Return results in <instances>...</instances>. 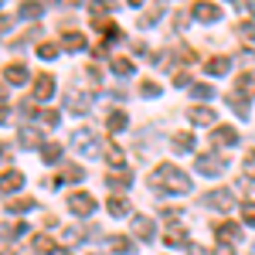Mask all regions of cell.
Instances as JSON below:
<instances>
[{"label": "cell", "mask_w": 255, "mask_h": 255, "mask_svg": "<svg viewBox=\"0 0 255 255\" xmlns=\"http://www.w3.org/2000/svg\"><path fill=\"white\" fill-rule=\"evenodd\" d=\"M20 143H24V146H38L41 133H38V129H20Z\"/></svg>", "instance_id": "cell-31"}, {"label": "cell", "mask_w": 255, "mask_h": 255, "mask_svg": "<svg viewBox=\"0 0 255 255\" xmlns=\"http://www.w3.org/2000/svg\"><path fill=\"white\" fill-rule=\"evenodd\" d=\"M41 119H44L48 126H58V113H51V109H44V113H41Z\"/></svg>", "instance_id": "cell-40"}, {"label": "cell", "mask_w": 255, "mask_h": 255, "mask_svg": "<svg viewBox=\"0 0 255 255\" xmlns=\"http://www.w3.org/2000/svg\"><path fill=\"white\" fill-rule=\"evenodd\" d=\"M89 106H92V96L89 92H72L68 96V109H75V113H85Z\"/></svg>", "instance_id": "cell-14"}, {"label": "cell", "mask_w": 255, "mask_h": 255, "mask_svg": "<svg viewBox=\"0 0 255 255\" xmlns=\"http://www.w3.org/2000/svg\"><path fill=\"white\" fill-rule=\"evenodd\" d=\"M245 177H252V180H255V150L245 157Z\"/></svg>", "instance_id": "cell-37"}, {"label": "cell", "mask_w": 255, "mask_h": 255, "mask_svg": "<svg viewBox=\"0 0 255 255\" xmlns=\"http://www.w3.org/2000/svg\"><path fill=\"white\" fill-rule=\"evenodd\" d=\"M191 255H208V249H201V245H194V249H191Z\"/></svg>", "instance_id": "cell-44"}, {"label": "cell", "mask_w": 255, "mask_h": 255, "mask_svg": "<svg viewBox=\"0 0 255 255\" xmlns=\"http://www.w3.org/2000/svg\"><path fill=\"white\" fill-rule=\"evenodd\" d=\"M41 157H44V163H55V160L61 157V146H58V143H48V146L41 150Z\"/></svg>", "instance_id": "cell-30"}, {"label": "cell", "mask_w": 255, "mask_h": 255, "mask_svg": "<svg viewBox=\"0 0 255 255\" xmlns=\"http://www.w3.org/2000/svg\"><path fill=\"white\" fill-rule=\"evenodd\" d=\"M106 126H109L113 133H119V129H126V126H129V116H126V113H119V109H113V113H109V123H106Z\"/></svg>", "instance_id": "cell-18"}, {"label": "cell", "mask_w": 255, "mask_h": 255, "mask_svg": "<svg viewBox=\"0 0 255 255\" xmlns=\"http://www.w3.org/2000/svg\"><path fill=\"white\" fill-rule=\"evenodd\" d=\"M113 72L123 75V79H126V75H133V61H129V58H113Z\"/></svg>", "instance_id": "cell-26"}, {"label": "cell", "mask_w": 255, "mask_h": 255, "mask_svg": "<svg viewBox=\"0 0 255 255\" xmlns=\"http://www.w3.org/2000/svg\"><path fill=\"white\" fill-rule=\"evenodd\" d=\"M7 208H10V211H31L34 201H31V197H20V201H7Z\"/></svg>", "instance_id": "cell-33"}, {"label": "cell", "mask_w": 255, "mask_h": 255, "mask_svg": "<svg viewBox=\"0 0 255 255\" xmlns=\"http://www.w3.org/2000/svg\"><path fill=\"white\" fill-rule=\"evenodd\" d=\"M215 235H218V242H221V245H228V242H238V225H218Z\"/></svg>", "instance_id": "cell-16"}, {"label": "cell", "mask_w": 255, "mask_h": 255, "mask_svg": "<svg viewBox=\"0 0 255 255\" xmlns=\"http://www.w3.org/2000/svg\"><path fill=\"white\" fill-rule=\"evenodd\" d=\"M24 235V221H3L0 225V238H17Z\"/></svg>", "instance_id": "cell-19"}, {"label": "cell", "mask_w": 255, "mask_h": 255, "mask_svg": "<svg viewBox=\"0 0 255 255\" xmlns=\"http://www.w3.org/2000/svg\"><path fill=\"white\" fill-rule=\"evenodd\" d=\"M187 116H191V123H197V126H215L218 113L211 106H194V109H187Z\"/></svg>", "instance_id": "cell-6"}, {"label": "cell", "mask_w": 255, "mask_h": 255, "mask_svg": "<svg viewBox=\"0 0 255 255\" xmlns=\"http://www.w3.org/2000/svg\"><path fill=\"white\" fill-rule=\"evenodd\" d=\"M34 96L51 99L55 96V79H51V75H38V79H34Z\"/></svg>", "instance_id": "cell-9"}, {"label": "cell", "mask_w": 255, "mask_h": 255, "mask_svg": "<svg viewBox=\"0 0 255 255\" xmlns=\"http://www.w3.org/2000/svg\"><path fill=\"white\" fill-rule=\"evenodd\" d=\"M106 184H109V187H116V191H123V187H129V184H133V174H109V177H106Z\"/></svg>", "instance_id": "cell-21"}, {"label": "cell", "mask_w": 255, "mask_h": 255, "mask_svg": "<svg viewBox=\"0 0 255 255\" xmlns=\"http://www.w3.org/2000/svg\"><path fill=\"white\" fill-rule=\"evenodd\" d=\"M82 177H85V170H82V167H68V170L61 174V180H82Z\"/></svg>", "instance_id": "cell-35"}, {"label": "cell", "mask_w": 255, "mask_h": 255, "mask_svg": "<svg viewBox=\"0 0 255 255\" xmlns=\"http://www.w3.org/2000/svg\"><path fill=\"white\" fill-rule=\"evenodd\" d=\"M44 14V3H24L17 10V17H24V20H34V17H41Z\"/></svg>", "instance_id": "cell-20"}, {"label": "cell", "mask_w": 255, "mask_h": 255, "mask_svg": "<svg viewBox=\"0 0 255 255\" xmlns=\"http://www.w3.org/2000/svg\"><path fill=\"white\" fill-rule=\"evenodd\" d=\"M109 249H113V252H136V245H133V238H126V235H113L109 238Z\"/></svg>", "instance_id": "cell-15"}, {"label": "cell", "mask_w": 255, "mask_h": 255, "mask_svg": "<svg viewBox=\"0 0 255 255\" xmlns=\"http://www.w3.org/2000/svg\"><path fill=\"white\" fill-rule=\"evenodd\" d=\"M65 242H82V232L79 228H68V232H65Z\"/></svg>", "instance_id": "cell-42"}, {"label": "cell", "mask_w": 255, "mask_h": 255, "mask_svg": "<svg viewBox=\"0 0 255 255\" xmlns=\"http://www.w3.org/2000/svg\"><path fill=\"white\" fill-rule=\"evenodd\" d=\"M242 218H245V225H255V204H252V201L242 204Z\"/></svg>", "instance_id": "cell-34"}, {"label": "cell", "mask_w": 255, "mask_h": 255, "mask_svg": "<svg viewBox=\"0 0 255 255\" xmlns=\"http://www.w3.org/2000/svg\"><path fill=\"white\" fill-rule=\"evenodd\" d=\"M157 92H160V89H157V82H143V96H146V99H153Z\"/></svg>", "instance_id": "cell-39"}, {"label": "cell", "mask_w": 255, "mask_h": 255, "mask_svg": "<svg viewBox=\"0 0 255 255\" xmlns=\"http://www.w3.org/2000/svg\"><path fill=\"white\" fill-rule=\"evenodd\" d=\"M225 167H228V160L221 157V153H201V157H197V170H201L204 177L225 174Z\"/></svg>", "instance_id": "cell-2"}, {"label": "cell", "mask_w": 255, "mask_h": 255, "mask_svg": "<svg viewBox=\"0 0 255 255\" xmlns=\"http://www.w3.org/2000/svg\"><path fill=\"white\" fill-rule=\"evenodd\" d=\"M150 184L157 191H167V194H187L191 191V177L184 170H177L174 163H160L157 170L150 174Z\"/></svg>", "instance_id": "cell-1"}, {"label": "cell", "mask_w": 255, "mask_h": 255, "mask_svg": "<svg viewBox=\"0 0 255 255\" xmlns=\"http://www.w3.org/2000/svg\"><path fill=\"white\" fill-rule=\"evenodd\" d=\"M34 249H38L41 255H44V252H55V242H51L48 235H34Z\"/></svg>", "instance_id": "cell-32"}, {"label": "cell", "mask_w": 255, "mask_h": 255, "mask_svg": "<svg viewBox=\"0 0 255 255\" xmlns=\"http://www.w3.org/2000/svg\"><path fill=\"white\" fill-rule=\"evenodd\" d=\"M0 123H7V109H0Z\"/></svg>", "instance_id": "cell-45"}, {"label": "cell", "mask_w": 255, "mask_h": 255, "mask_svg": "<svg viewBox=\"0 0 255 255\" xmlns=\"http://www.w3.org/2000/svg\"><path fill=\"white\" fill-rule=\"evenodd\" d=\"M106 208H109V215H116V218L129 215V204H126L123 197H109V204H106Z\"/></svg>", "instance_id": "cell-22"}, {"label": "cell", "mask_w": 255, "mask_h": 255, "mask_svg": "<svg viewBox=\"0 0 255 255\" xmlns=\"http://www.w3.org/2000/svg\"><path fill=\"white\" fill-rule=\"evenodd\" d=\"M109 163H113V167H123V153H119V146H109Z\"/></svg>", "instance_id": "cell-38"}, {"label": "cell", "mask_w": 255, "mask_h": 255, "mask_svg": "<svg viewBox=\"0 0 255 255\" xmlns=\"http://www.w3.org/2000/svg\"><path fill=\"white\" fill-rule=\"evenodd\" d=\"M238 34H242V41L252 44L255 41V20H242V24H238Z\"/></svg>", "instance_id": "cell-28"}, {"label": "cell", "mask_w": 255, "mask_h": 255, "mask_svg": "<svg viewBox=\"0 0 255 255\" xmlns=\"http://www.w3.org/2000/svg\"><path fill=\"white\" fill-rule=\"evenodd\" d=\"M20 184H24V177H20V170H7V174L0 177V194L14 191V187H20Z\"/></svg>", "instance_id": "cell-13"}, {"label": "cell", "mask_w": 255, "mask_h": 255, "mask_svg": "<svg viewBox=\"0 0 255 255\" xmlns=\"http://www.w3.org/2000/svg\"><path fill=\"white\" fill-rule=\"evenodd\" d=\"M184 238H187L184 228H170V232L163 235V242H167V245H184Z\"/></svg>", "instance_id": "cell-29"}, {"label": "cell", "mask_w": 255, "mask_h": 255, "mask_svg": "<svg viewBox=\"0 0 255 255\" xmlns=\"http://www.w3.org/2000/svg\"><path fill=\"white\" fill-rule=\"evenodd\" d=\"M215 255H232V252H228V245H218V249H215Z\"/></svg>", "instance_id": "cell-43"}, {"label": "cell", "mask_w": 255, "mask_h": 255, "mask_svg": "<svg viewBox=\"0 0 255 255\" xmlns=\"http://www.w3.org/2000/svg\"><path fill=\"white\" fill-rule=\"evenodd\" d=\"M191 96H194V99H215V85L194 82V85H191Z\"/></svg>", "instance_id": "cell-25"}, {"label": "cell", "mask_w": 255, "mask_h": 255, "mask_svg": "<svg viewBox=\"0 0 255 255\" xmlns=\"http://www.w3.org/2000/svg\"><path fill=\"white\" fill-rule=\"evenodd\" d=\"M208 204H211L215 211H232V208H235V194H232L228 187H218V191L208 194Z\"/></svg>", "instance_id": "cell-3"}, {"label": "cell", "mask_w": 255, "mask_h": 255, "mask_svg": "<svg viewBox=\"0 0 255 255\" xmlns=\"http://www.w3.org/2000/svg\"><path fill=\"white\" fill-rule=\"evenodd\" d=\"M160 17H163V7H160V3H153V7H150V10L143 14V20H139V27H150V24H157Z\"/></svg>", "instance_id": "cell-24"}, {"label": "cell", "mask_w": 255, "mask_h": 255, "mask_svg": "<svg viewBox=\"0 0 255 255\" xmlns=\"http://www.w3.org/2000/svg\"><path fill=\"white\" fill-rule=\"evenodd\" d=\"M61 44H65V48H68V51H82V48H85V38H82V34H72V31H68V34H65V41H61Z\"/></svg>", "instance_id": "cell-27"}, {"label": "cell", "mask_w": 255, "mask_h": 255, "mask_svg": "<svg viewBox=\"0 0 255 255\" xmlns=\"http://www.w3.org/2000/svg\"><path fill=\"white\" fill-rule=\"evenodd\" d=\"M211 143H215V146H235L238 133L232 129V126H218L215 133H211Z\"/></svg>", "instance_id": "cell-7"}, {"label": "cell", "mask_w": 255, "mask_h": 255, "mask_svg": "<svg viewBox=\"0 0 255 255\" xmlns=\"http://www.w3.org/2000/svg\"><path fill=\"white\" fill-rule=\"evenodd\" d=\"M3 79L10 82V85H24V82H27V68H24L20 61H14V65H7V72H3Z\"/></svg>", "instance_id": "cell-10"}, {"label": "cell", "mask_w": 255, "mask_h": 255, "mask_svg": "<svg viewBox=\"0 0 255 255\" xmlns=\"http://www.w3.org/2000/svg\"><path fill=\"white\" fill-rule=\"evenodd\" d=\"M174 82H177V85H180V89H184V85H194V82H191V75H187V72H177V75H174Z\"/></svg>", "instance_id": "cell-41"}, {"label": "cell", "mask_w": 255, "mask_h": 255, "mask_svg": "<svg viewBox=\"0 0 255 255\" xmlns=\"http://www.w3.org/2000/svg\"><path fill=\"white\" fill-rule=\"evenodd\" d=\"M194 17L204 20V24H215V20L221 17V10H218V7H211V3H197V7H194Z\"/></svg>", "instance_id": "cell-11"}, {"label": "cell", "mask_w": 255, "mask_h": 255, "mask_svg": "<svg viewBox=\"0 0 255 255\" xmlns=\"http://www.w3.org/2000/svg\"><path fill=\"white\" fill-rule=\"evenodd\" d=\"M68 208H72V211H75V215H92V211H96V197L92 194H72L68 197Z\"/></svg>", "instance_id": "cell-5"}, {"label": "cell", "mask_w": 255, "mask_h": 255, "mask_svg": "<svg viewBox=\"0 0 255 255\" xmlns=\"http://www.w3.org/2000/svg\"><path fill=\"white\" fill-rule=\"evenodd\" d=\"M174 150L177 153H191V150H194V136H191V133H180V136L174 139Z\"/></svg>", "instance_id": "cell-23"}, {"label": "cell", "mask_w": 255, "mask_h": 255, "mask_svg": "<svg viewBox=\"0 0 255 255\" xmlns=\"http://www.w3.org/2000/svg\"><path fill=\"white\" fill-rule=\"evenodd\" d=\"M38 55H41V58H48V61H51L55 55H58V48H55V44H38Z\"/></svg>", "instance_id": "cell-36"}, {"label": "cell", "mask_w": 255, "mask_h": 255, "mask_svg": "<svg viewBox=\"0 0 255 255\" xmlns=\"http://www.w3.org/2000/svg\"><path fill=\"white\" fill-rule=\"evenodd\" d=\"M72 139H75V146H79L85 157H99V153H102V146H99V143H92V139H96V136H92V129H79Z\"/></svg>", "instance_id": "cell-4"}, {"label": "cell", "mask_w": 255, "mask_h": 255, "mask_svg": "<svg viewBox=\"0 0 255 255\" xmlns=\"http://www.w3.org/2000/svg\"><path fill=\"white\" fill-rule=\"evenodd\" d=\"M204 68H208V75H228V72H232V61L228 58H211Z\"/></svg>", "instance_id": "cell-17"}, {"label": "cell", "mask_w": 255, "mask_h": 255, "mask_svg": "<svg viewBox=\"0 0 255 255\" xmlns=\"http://www.w3.org/2000/svg\"><path fill=\"white\" fill-rule=\"evenodd\" d=\"M235 96H242L245 102H249V99H255V72H245V75L238 79V89H235Z\"/></svg>", "instance_id": "cell-8"}, {"label": "cell", "mask_w": 255, "mask_h": 255, "mask_svg": "<svg viewBox=\"0 0 255 255\" xmlns=\"http://www.w3.org/2000/svg\"><path fill=\"white\" fill-rule=\"evenodd\" d=\"M133 228H136V235L143 238V242H153V235H157V228H153V221H150V218H136V221H133Z\"/></svg>", "instance_id": "cell-12"}]
</instances>
